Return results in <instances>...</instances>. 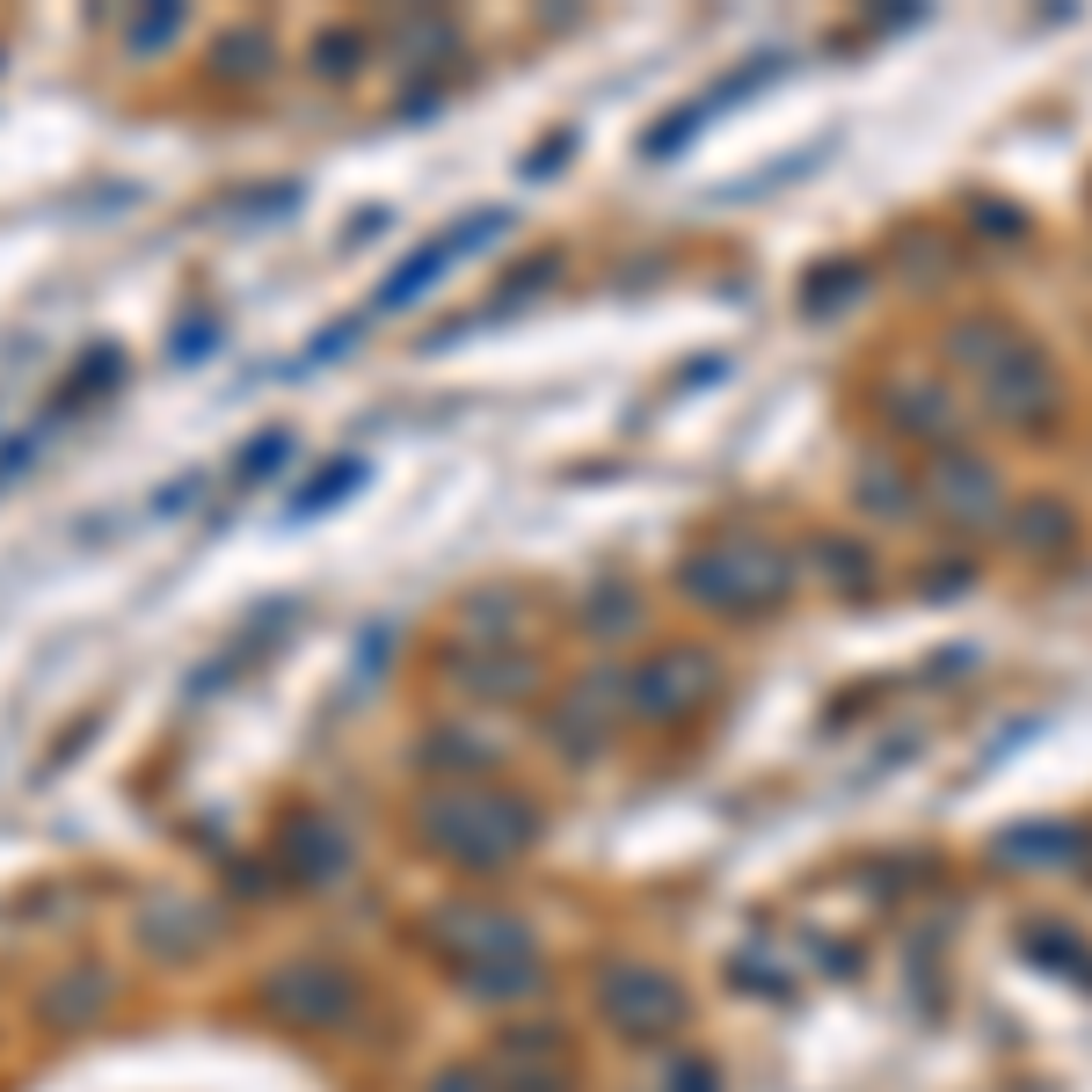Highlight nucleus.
Here are the masks:
<instances>
[{
  "instance_id": "1",
  "label": "nucleus",
  "mask_w": 1092,
  "mask_h": 1092,
  "mask_svg": "<svg viewBox=\"0 0 1092 1092\" xmlns=\"http://www.w3.org/2000/svg\"><path fill=\"white\" fill-rule=\"evenodd\" d=\"M495 226H503V211H481L474 226H452V234H438V241L423 248L415 263H401L394 278L379 284V306H408V299H415L423 284L438 278V270H445V263H452V255H459V248H474V234H495Z\"/></svg>"
}]
</instances>
